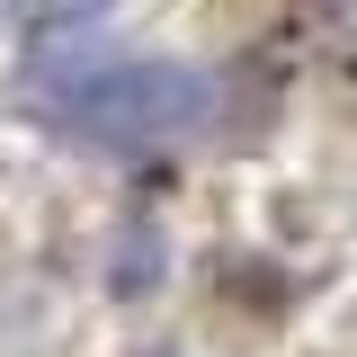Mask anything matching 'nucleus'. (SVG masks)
<instances>
[{
  "mask_svg": "<svg viewBox=\"0 0 357 357\" xmlns=\"http://www.w3.org/2000/svg\"><path fill=\"white\" fill-rule=\"evenodd\" d=\"M45 116L107 152H161L215 116V81L197 63H81L45 81Z\"/></svg>",
  "mask_w": 357,
  "mask_h": 357,
  "instance_id": "f257e3e1",
  "label": "nucleus"
},
{
  "mask_svg": "<svg viewBox=\"0 0 357 357\" xmlns=\"http://www.w3.org/2000/svg\"><path fill=\"white\" fill-rule=\"evenodd\" d=\"M27 18H72V9H89V0H18Z\"/></svg>",
  "mask_w": 357,
  "mask_h": 357,
  "instance_id": "f03ea898",
  "label": "nucleus"
}]
</instances>
